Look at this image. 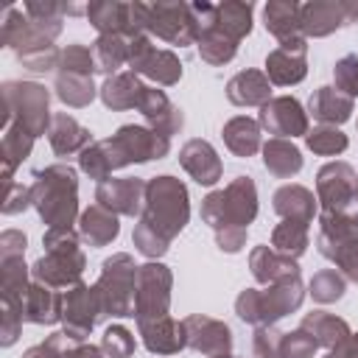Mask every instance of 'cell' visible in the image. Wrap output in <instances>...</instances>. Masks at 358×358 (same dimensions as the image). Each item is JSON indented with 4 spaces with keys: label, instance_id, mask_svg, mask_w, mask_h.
Here are the masks:
<instances>
[{
    "label": "cell",
    "instance_id": "obj_1",
    "mask_svg": "<svg viewBox=\"0 0 358 358\" xmlns=\"http://www.w3.org/2000/svg\"><path fill=\"white\" fill-rule=\"evenodd\" d=\"M31 204L48 229H73L78 215V173L73 165L56 162L34 173Z\"/></svg>",
    "mask_w": 358,
    "mask_h": 358
},
{
    "label": "cell",
    "instance_id": "obj_2",
    "mask_svg": "<svg viewBox=\"0 0 358 358\" xmlns=\"http://www.w3.org/2000/svg\"><path fill=\"white\" fill-rule=\"evenodd\" d=\"M187 221H190L187 185L171 173L151 176L145 185V204L137 224H143L159 241L171 243L187 227Z\"/></svg>",
    "mask_w": 358,
    "mask_h": 358
},
{
    "label": "cell",
    "instance_id": "obj_3",
    "mask_svg": "<svg viewBox=\"0 0 358 358\" xmlns=\"http://www.w3.org/2000/svg\"><path fill=\"white\" fill-rule=\"evenodd\" d=\"M81 235L76 229H48L42 235L45 255L31 266V277L50 288H73L81 282L87 257L78 246Z\"/></svg>",
    "mask_w": 358,
    "mask_h": 358
},
{
    "label": "cell",
    "instance_id": "obj_4",
    "mask_svg": "<svg viewBox=\"0 0 358 358\" xmlns=\"http://www.w3.org/2000/svg\"><path fill=\"white\" fill-rule=\"evenodd\" d=\"M257 218V187L252 176H235L227 187L201 199V221L218 235L229 229H249Z\"/></svg>",
    "mask_w": 358,
    "mask_h": 358
},
{
    "label": "cell",
    "instance_id": "obj_5",
    "mask_svg": "<svg viewBox=\"0 0 358 358\" xmlns=\"http://www.w3.org/2000/svg\"><path fill=\"white\" fill-rule=\"evenodd\" d=\"M0 42L3 48L14 50L17 62L28 70V73H50L59 67V56L62 50L53 45L50 36H45L20 8H8L3 17V31H0Z\"/></svg>",
    "mask_w": 358,
    "mask_h": 358
},
{
    "label": "cell",
    "instance_id": "obj_6",
    "mask_svg": "<svg viewBox=\"0 0 358 358\" xmlns=\"http://www.w3.org/2000/svg\"><path fill=\"white\" fill-rule=\"evenodd\" d=\"M305 299V285L299 277L282 280L266 288H243L235 299V313L246 324H277L282 316L299 310Z\"/></svg>",
    "mask_w": 358,
    "mask_h": 358
},
{
    "label": "cell",
    "instance_id": "obj_7",
    "mask_svg": "<svg viewBox=\"0 0 358 358\" xmlns=\"http://www.w3.org/2000/svg\"><path fill=\"white\" fill-rule=\"evenodd\" d=\"M137 263L131 255L117 252L101 263V274L95 280V294L103 310V319H126L134 316L137 305Z\"/></svg>",
    "mask_w": 358,
    "mask_h": 358
},
{
    "label": "cell",
    "instance_id": "obj_8",
    "mask_svg": "<svg viewBox=\"0 0 358 358\" xmlns=\"http://www.w3.org/2000/svg\"><path fill=\"white\" fill-rule=\"evenodd\" d=\"M98 143H101L112 171L134 165V162L143 165L151 159H162L171 151V137L154 131L151 126H140V123H126L112 137L98 140Z\"/></svg>",
    "mask_w": 358,
    "mask_h": 358
},
{
    "label": "cell",
    "instance_id": "obj_9",
    "mask_svg": "<svg viewBox=\"0 0 358 358\" xmlns=\"http://www.w3.org/2000/svg\"><path fill=\"white\" fill-rule=\"evenodd\" d=\"M3 123H20L34 137L50 129V90L36 81H6L3 84Z\"/></svg>",
    "mask_w": 358,
    "mask_h": 358
},
{
    "label": "cell",
    "instance_id": "obj_10",
    "mask_svg": "<svg viewBox=\"0 0 358 358\" xmlns=\"http://www.w3.org/2000/svg\"><path fill=\"white\" fill-rule=\"evenodd\" d=\"M148 3L131 0V3H120V0H98L87 6V20L90 25L98 31V36H123V39H134L148 34Z\"/></svg>",
    "mask_w": 358,
    "mask_h": 358
},
{
    "label": "cell",
    "instance_id": "obj_11",
    "mask_svg": "<svg viewBox=\"0 0 358 358\" xmlns=\"http://www.w3.org/2000/svg\"><path fill=\"white\" fill-rule=\"evenodd\" d=\"M316 201L322 213L355 215L358 213V173L350 162H324L316 173Z\"/></svg>",
    "mask_w": 358,
    "mask_h": 358
},
{
    "label": "cell",
    "instance_id": "obj_12",
    "mask_svg": "<svg viewBox=\"0 0 358 358\" xmlns=\"http://www.w3.org/2000/svg\"><path fill=\"white\" fill-rule=\"evenodd\" d=\"M171 288H173V271L159 263L148 260L137 268V305L134 319H159L171 310Z\"/></svg>",
    "mask_w": 358,
    "mask_h": 358
},
{
    "label": "cell",
    "instance_id": "obj_13",
    "mask_svg": "<svg viewBox=\"0 0 358 358\" xmlns=\"http://www.w3.org/2000/svg\"><path fill=\"white\" fill-rule=\"evenodd\" d=\"M129 67L137 76L151 78L159 87H173L182 78V62L173 50L157 48L148 34L129 39Z\"/></svg>",
    "mask_w": 358,
    "mask_h": 358
},
{
    "label": "cell",
    "instance_id": "obj_14",
    "mask_svg": "<svg viewBox=\"0 0 358 358\" xmlns=\"http://www.w3.org/2000/svg\"><path fill=\"white\" fill-rule=\"evenodd\" d=\"M148 36L168 45L187 48L199 42V25L190 3H151L148 8Z\"/></svg>",
    "mask_w": 358,
    "mask_h": 358
},
{
    "label": "cell",
    "instance_id": "obj_15",
    "mask_svg": "<svg viewBox=\"0 0 358 358\" xmlns=\"http://www.w3.org/2000/svg\"><path fill=\"white\" fill-rule=\"evenodd\" d=\"M101 319H103V310L92 285L76 282L62 294V324H64L62 330L76 341H87Z\"/></svg>",
    "mask_w": 358,
    "mask_h": 358
},
{
    "label": "cell",
    "instance_id": "obj_16",
    "mask_svg": "<svg viewBox=\"0 0 358 358\" xmlns=\"http://www.w3.org/2000/svg\"><path fill=\"white\" fill-rule=\"evenodd\" d=\"M257 123H260V129H266L268 134L282 137V140L308 134V112L294 95H277L268 103H263Z\"/></svg>",
    "mask_w": 358,
    "mask_h": 358
},
{
    "label": "cell",
    "instance_id": "obj_17",
    "mask_svg": "<svg viewBox=\"0 0 358 358\" xmlns=\"http://www.w3.org/2000/svg\"><path fill=\"white\" fill-rule=\"evenodd\" d=\"M182 324H185L187 350L210 355V358L232 352V330L227 322L204 316V313H193V316H185Z\"/></svg>",
    "mask_w": 358,
    "mask_h": 358
},
{
    "label": "cell",
    "instance_id": "obj_18",
    "mask_svg": "<svg viewBox=\"0 0 358 358\" xmlns=\"http://www.w3.org/2000/svg\"><path fill=\"white\" fill-rule=\"evenodd\" d=\"M145 179L140 176H120V179H103L95 187V201L106 210H112L115 215H140L143 204H145Z\"/></svg>",
    "mask_w": 358,
    "mask_h": 358
},
{
    "label": "cell",
    "instance_id": "obj_19",
    "mask_svg": "<svg viewBox=\"0 0 358 358\" xmlns=\"http://www.w3.org/2000/svg\"><path fill=\"white\" fill-rule=\"evenodd\" d=\"M302 36L322 39L350 22V0H310L299 8Z\"/></svg>",
    "mask_w": 358,
    "mask_h": 358
},
{
    "label": "cell",
    "instance_id": "obj_20",
    "mask_svg": "<svg viewBox=\"0 0 358 358\" xmlns=\"http://www.w3.org/2000/svg\"><path fill=\"white\" fill-rule=\"evenodd\" d=\"M271 84L277 87H294L308 76V39L294 45H277L266 56V70Z\"/></svg>",
    "mask_w": 358,
    "mask_h": 358
},
{
    "label": "cell",
    "instance_id": "obj_21",
    "mask_svg": "<svg viewBox=\"0 0 358 358\" xmlns=\"http://www.w3.org/2000/svg\"><path fill=\"white\" fill-rule=\"evenodd\" d=\"M137 112L145 117V123H148L154 131H159V134H165V137L179 134L182 126H185L182 109L165 95V90H157V87H148V84L143 87V95H140V101H137Z\"/></svg>",
    "mask_w": 358,
    "mask_h": 358
},
{
    "label": "cell",
    "instance_id": "obj_22",
    "mask_svg": "<svg viewBox=\"0 0 358 358\" xmlns=\"http://www.w3.org/2000/svg\"><path fill=\"white\" fill-rule=\"evenodd\" d=\"M179 165L190 173L193 182H199L204 187L215 185L221 179V173H224V165H221L218 151L207 140H201V137H193V140H187L179 148Z\"/></svg>",
    "mask_w": 358,
    "mask_h": 358
},
{
    "label": "cell",
    "instance_id": "obj_23",
    "mask_svg": "<svg viewBox=\"0 0 358 358\" xmlns=\"http://www.w3.org/2000/svg\"><path fill=\"white\" fill-rule=\"evenodd\" d=\"M143 344L154 355H176L179 350L187 347L185 338V324L173 316H159V319H143L137 322Z\"/></svg>",
    "mask_w": 358,
    "mask_h": 358
},
{
    "label": "cell",
    "instance_id": "obj_24",
    "mask_svg": "<svg viewBox=\"0 0 358 358\" xmlns=\"http://www.w3.org/2000/svg\"><path fill=\"white\" fill-rule=\"evenodd\" d=\"M302 3L296 0H268L263 6V25L280 45L302 42V22H299Z\"/></svg>",
    "mask_w": 358,
    "mask_h": 358
},
{
    "label": "cell",
    "instance_id": "obj_25",
    "mask_svg": "<svg viewBox=\"0 0 358 358\" xmlns=\"http://www.w3.org/2000/svg\"><path fill=\"white\" fill-rule=\"evenodd\" d=\"M249 271L260 285H274L299 277V263L274 252L271 246H255L249 252Z\"/></svg>",
    "mask_w": 358,
    "mask_h": 358
},
{
    "label": "cell",
    "instance_id": "obj_26",
    "mask_svg": "<svg viewBox=\"0 0 358 358\" xmlns=\"http://www.w3.org/2000/svg\"><path fill=\"white\" fill-rule=\"evenodd\" d=\"M48 143L56 157H70V154H81L87 145H92V134L73 115L56 112L50 120V129H48Z\"/></svg>",
    "mask_w": 358,
    "mask_h": 358
},
{
    "label": "cell",
    "instance_id": "obj_27",
    "mask_svg": "<svg viewBox=\"0 0 358 358\" xmlns=\"http://www.w3.org/2000/svg\"><path fill=\"white\" fill-rule=\"evenodd\" d=\"M227 101L235 106H263L271 101V81L263 70H241L227 81Z\"/></svg>",
    "mask_w": 358,
    "mask_h": 358
},
{
    "label": "cell",
    "instance_id": "obj_28",
    "mask_svg": "<svg viewBox=\"0 0 358 358\" xmlns=\"http://www.w3.org/2000/svg\"><path fill=\"white\" fill-rule=\"evenodd\" d=\"M271 201H274L271 204L274 213L282 221H299V224L310 227V221L316 215V196L305 185H282V187L274 190Z\"/></svg>",
    "mask_w": 358,
    "mask_h": 358
},
{
    "label": "cell",
    "instance_id": "obj_29",
    "mask_svg": "<svg viewBox=\"0 0 358 358\" xmlns=\"http://www.w3.org/2000/svg\"><path fill=\"white\" fill-rule=\"evenodd\" d=\"M352 98H347L336 87H319L308 101V115H313V120H319L322 126H341L352 117Z\"/></svg>",
    "mask_w": 358,
    "mask_h": 358
},
{
    "label": "cell",
    "instance_id": "obj_30",
    "mask_svg": "<svg viewBox=\"0 0 358 358\" xmlns=\"http://www.w3.org/2000/svg\"><path fill=\"white\" fill-rule=\"evenodd\" d=\"M22 316L31 324H56L62 322V294L45 282H31L22 299Z\"/></svg>",
    "mask_w": 358,
    "mask_h": 358
},
{
    "label": "cell",
    "instance_id": "obj_31",
    "mask_svg": "<svg viewBox=\"0 0 358 358\" xmlns=\"http://www.w3.org/2000/svg\"><path fill=\"white\" fill-rule=\"evenodd\" d=\"M143 87H145V84L140 81L137 73L120 70V73L109 76V78L101 84L98 95H101V101H103L106 109L123 112V109H137V101H140V95H143Z\"/></svg>",
    "mask_w": 358,
    "mask_h": 358
},
{
    "label": "cell",
    "instance_id": "obj_32",
    "mask_svg": "<svg viewBox=\"0 0 358 358\" xmlns=\"http://www.w3.org/2000/svg\"><path fill=\"white\" fill-rule=\"evenodd\" d=\"M34 134L22 129L20 123H3V140H0V162H3V182H14V171L31 157Z\"/></svg>",
    "mask_w": 358,
    "mask_h": 358
},
{
    "label": "cell",
    "instance_id": "obj_33",
    "mask_svg": "<svg viewBox=\"0 0 358 358\" xmlns=\"http://www.w3.org/2000/svg\"><path fill=\"white\" fill-rule=\"evenodd\" d=\"M78 235H81V241H87V243L95 246V249L109 246V243L120 235L117 215L95 201V204H90V207L78 215Z\"/></svg>",
    "mask_w": 358,
    "mask_h": 358
},
{
    "label": "cell",
    "instance_id": "obj_34",
    "mask_svg": "<svg viewBox=\"0 0 358 358\" xmlns=\"http://www.w3.org/2000/svg\"><path fill=\"white\" fill-rule=\"evenodd\" d=\"M263 129L255 117H246V115H235L224 123L221 129V137H224V145L235 154V157H255L260 148H263Z\"/></svg>",
    "mask_w": 358,
    "mask_h": 358
},
{
    "label": "cell",
    "instance_id": "obj_35",
    "mask_svg": "<svg viewBox=\"0 0 358 358\" xmlns=\"http://www.w3.org/2000/svg\"><path fill=\"white\" fill-rule=\"evenodd\" d=\"M316 249L322 257H327L336 271L358 285V238H324L316 235Z\"/></svg>",
    "mask_w": 358,
    "mask_h": 358
},
{
    "label": "cell",
    "instance_id": "obj_36",
    "mask_svg": "<svg viewBox=\"0 0 358 358\" xmlns=\"http://www.w3.org/2000/svg\"><path fill=\"white\" fill-rule=\"evenodd\" d=\"M263 165L271 176L277 179H291L302 171V151L291 143V140H282V137H271L268 143H263Z\"/></svg>",
    "mask_w": 358,
    "mask_h": 358
},
{
    "label": "cell",
    "instance_id": "obj_37",
    "mask_svg": "<svg viewBox=\"0 0 358 358\" xmlns=\"http://www.w3.org/2000/svg\"><path fill=\"white\" fill-rule=\"evenodd\" d=\"M299 327L308 330L316 338V344L319 347H327V350H333L336 344H341L344 338L352 336L347 319H341L336 313H327V310H310V313H305L302 322H299Z\"/></svg>",
    "mask_w": 358,
    "mask_h": 358
},
{
    "label": "cell",
    "instance_id": "obj_38",
    "mask_svg": "<svg viewBox=\"0 0 358 358\" xmlns=\"http://www.w3.org/2000/svg\"><path fill=\"white\" fill-rule=\"evenodd\" d=\"M53 90H56V98L70 109H84L98 95L92 76H78V73H56Z\"/></svg>",
    "mask_w": 358,
    "mask_h": 358
},
{
    "label": "cell",
    "instance_id": "obj_39",
    "mask_svg": "<svg viewBox=\"0 0 358 358\" xmlns=\"http://www.w3.org/2000/svg\"><path fill=\"white\" fill-rule=\"evenodd\" d=\"M28 274L31 268L25 266L22 255H14V257H0V299L3 302H14V305H22L25 299V291H28Z\"/></svg>",
    "mask_w": 358,
    "mask_h": 358
},
{
    "label": "cell",
    "instance_id": "obj_40",
    "mask_svg": "<svg viewBox=\"0 0 358 358\" xmlns=\"http://www.w3.org/2000/svg\"><path fill=\"white\" fill-rule=\"evenodd\" d=\"M252 14H255V6H252V3L224 0V3H218L215 28L224 31L227 36H232L235 42H241L243 36L252 34Z\"/></svg>",
    "mask_w": 358,
    "mask_h": 358
},
{
    "label": "cell",
    "instance_id": "obj_41",
    "mask_svg": "<svg viewBox=\"0 0 358 358\" xmlns=\"http://www.w3.org/2000/svg\"><path fill=\"white\" fill-rule=\"evenodd\" d=\"M92 59H95V70L103 73L106 78L120 73L123 64H129V39L123 36H98L92 45Z\"/></svg>",
    "mask_w": 358,
    "mask_h": 358
},
{
    "label": "cell",
    "instance_id": "obj_42",
    "mask_svg": "<svg viewBox=\"0 0 358 358\" xmlns=\"http://www.w3.org/2000/svg\"><path fill=\"white\" fill-rule=\"evenodd\" d=\"M310 227L308 224H299V221H280L271 232V249L291 257V260H299L305 255V249L310 246Z\"/></svg>",
    "mask_w": 358,
    "mask_h": 358
},
{
    "label": "cell",
    "instance_id": "obj_43",
    "mask_svg": "<svg viewBox=\"0 0 358 358\" xmlns=\"http://www.w3.org/2000/svg\"><path fill=\"white\" fill-rule=\"evenodd\" d=\"M196 48H199V59L213 64V67H221V64L232 62L235 53H238V42L232 36H227L224 31H218L215 25L199 36Z\"/></svg>",
    "mask_w": 358,
    "mask_h": 358
},
{
    "label": "cell",
    "instance_id": "obj_44",
    "mask_svg": "<svg viewBox=\"0 0 358 358\" xmlns=\"http://www.w3.org/2000/svg\"><path fill=\"white\" fill-rule=\"evenodd\" d=\"M305 145L319 157H336L347 151L350 140L338 126H313L305 134Z\"/></svg>",
    "mask_w": 358,
    "mask_h": 358
},
{
    "label": "cell",
    "instance_id": "obj_45",
    "mask_svg": "<svg viewBox=\"0 0 358 358\" xmlns=\"http://www.w3.org/2000/svg\"><path fill=\"white\" fill-rule=\"evenodd\" d=\"M347 291V280L336 271V268H322L310 277L308 282V294L313 296V302L319 305H330V302H338Z\"/></svg>",
    "mask_w": 358,
    "mask_h": 358
},
{
    "label": "cell",
    "instance_id": "obj_46",
    "mask_svg": "<svg viewBox=\"0 0 358 358\" xmlns=\"http://www.w3.org/2000/svg\"><path fill=\"white\" fill-rule=\"evenodd\" d=\"M56 73H78V76H92V73H98V70H95L92 50H90L87 45H81V42H73V45L62 48Z\"/></svg>",
    "mask_w": 358,
    "mask_h": 358
},
{
    "label": "cell",
    "instance_id": "obj_47",
    "mask_svg": "<svg viewBox=\"0 0 358 358\" xmlns=\"http://www.w3.org/2000/svg\"><path fill=\"white\" fill-rule=\"evenodd\" d=\"M101 350H103L106 358H131L134 350H137L134 333L129 327H123V324H112L101 336Z\"/></svg>",
    "mask_w": 358,
    "mask_h": 358
},
{
    "label": "cell",
    "instance_id": "obj_48",
    "mask_svg": "<svg viewBox=\"0 0 358 358\" xmlns=\"http://www.w3.org/2000/svg\"><path fill=\"white\" fill-rule=\"evenodd\" d=\"M316 350H319V344H316V338H313L308 330L296 327V330H291V333H282L280 358H313Z\"/></svg>",
    "mask_w": 358,
    "mask_h": 358
},
{
    "label": "cell",
    "instance_id": "obj_49",
    "mask_svg": "<svg viewBox=\"0 0 358 358\" xmlns=\"http://www.w3.org/2000/svg\"><path fill=\"white\" fill-rule=\"evenodd\" d=\"M73 344H81V341H76V338L67 336L64 330H56V333L48 336L45 341L28 347V350L22 352V358H64V352H67Z\"/></svg>",
    "mask_w": 358,
    "mask_h": 358
},
{
    "label": "cell",
    "instance_id": "obj_50",
    "mask_svg": "<svg viewBox=\"0 0 358 358\" xmlns=\"http://www.w3.org/2000/svg\"><path fill=\"white\" fill-rule=\"evenodd\" d=\"M282 333L274 324H260L252 333V358H280Z\"/></svg>",
    "mask_w": 358,
    "mask_h": 358
},
{
    "label": "cell",
    "instance_id": "obj_51",
    "mask_svg": "<svg viewBox=\"0 0 358 358\" xmlns=\"http://www.w3.org/2000/svg\"><path fill=\"white\" fill-rule=\"evenodd\" d=\"M333 81H336L333 87L338 92H344L347 98H355L358 95V56L355 53H350V56H344V59L336 62Z\"/></svg>",
    "mask_w": 358,
    "mask_h": 358
},
{
    "label": "cell",
    "instance_id": "obj_52",
    "mask_svg": "<svg viewBox=\"0 0 358 358\" xmlns=\"http://www.w3.org/2000/svg\"><path fill=\"white\" fill-rule=\"evenodd\" d=\"M22 322H25L22 305L3 302V313H0V347H11V344L20 338Z\"/></svg>",
    "mask_w": 358,
    "mask_h": 358
},
{
    "label": "cell",
    "instance_id": "obj_53",
    "mask_svg": "<svg viewBox=\"0 0 358 358\" xmlns=\"http://www.w3.org/2000/svg\"><path fill=\"white\" fill-rule=\"evenodd\" d=\"M34 207L31 204V187H22L20 182H11L6 185V199H3V213L6 215H17L22 210Z\"/></svg>",
    "mask_w": 358,
    "mask_h": 358
},
{
    "label": "cell",
    "instance_id": "obj_54",
    "mask_svg": "<svg viewBox=\"0 0 358 358\" xmlns=\"http://www.w3.org/2000/svg\"><path fill=\"white\" fill-rule=\"evenodd\" d=\"M28 238L20 229H6L0 235V257H14V255H25Z\"/></svg>",
    "mask_w": 358,
    "mask_h": 358
},
{
    "label": "cell",
    "instance_id": "obj_55",
    "mask_svg": "<svg viewBox=\"0 0 358 358\" xmlns=\"http://www.w3.org/2000/svg\"><path fill=\"white\" fill-rule=\"evenodd\" d=\"M324 358H358V333H352L350 338H344L341 344H336L333 350H327Z\"/></svg>",
    "mask_w": 358,
    "mask_h": 358
},
{
    "label": "cell",
    "instance_id": "obj_56",
    "mask_svg": "<svg viewBox=\"0 0 358 358\" xmlns=\"http://www.w3.org/2000/svg\"><path fill=\"white\" fill-rule=\"evenodd\" d=\"M64 358H106V355H103V350H101V347L81 341V344H73V347L64 352Z\"/></svg>",
    "mask_w": 358,
    "mask_h": 358
},
{
    "label": "cell",
    "instance_id": "obj_57",
    "mask_svg": "<svg viewBox=\"0 0 358 358\" xmlns=\"http://www.w3.org/2000/svg\"><path fill=\"white\" fill-rule=\"evenodd\" d=\"M350 22H358V0H350Z\"/></svg>",
    "mask_w": 358,
    "mask_h": 358
},
{
    "label": "cell",
    "instance_id": "obj_58",
    "mask_svg": "<svg viewBox=\"0 0 358 358\" xmlns=\"http://www.w3.org/2000/svg\"><path fill=\"white\" fill-rule=\"evenodd\" d=\"M215 358H238V355H232V352H227V355H215Z\"/></svg>",
    "mask_w": 358,
    "mask_h": 358
}]
</instances>
